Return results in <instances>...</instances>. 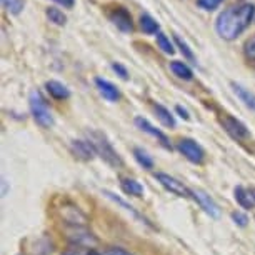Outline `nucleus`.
Instances as JSON below:
<instances>
[{
	"instance_id": "nucleus-14",
	"label": "nucleus",
	"mask_w": 255,
	"mask_h": 255,
	"mask_svg": "<svg viewBox=\"0 0 255 255\" xmlns=\"http://www.w3.org/2000/svg\"><path fill=\"white\" fill-rule=\"evenodd\" d=\"M234 195H235L237 204L242 207V209L250 210V209H254V207H255V190L245 189V187L239 185V187H235Z\"/></svg>"
},
{
	"instance_id": "nucleus-31",
	"label": "nucleus",
	"mask_w": 255,
	"mask_h": 255,
	"mask_svg": "<svg viewBox=\"0 0 255 255\" xmlns=\"http://www.w3.org/2000/svg\"><path fill=\"white\" fill-rule=\"evenodd\" d=\"M175 112H177V114H179V115H180V117H182V119H184V120H190L189 110H187V109H184V107H182V105H177V107H175Z\"/></svg>"
},
{
	"instance_id": "nucleus-29",
	"label": "nucleus",
	"mask_w": 255,
	"mask_h": 255,
	"mask_svg": "<svg viewBox=\"0 0 255 255\" xmlns=\"http://www.w3.org/2000/svg\"><path fill=\"white\" fill-rule=\"evenodd\" d=\"M232 220L239 225V227H247V224H249V217L244 214V212H239V210L232 212Z\"/></svg>"
},
{
	"instance_id": "nucleus-12",
	"label": "nucleus",
	"mask_w": 255,
	"mask_h": 255,
	"mask_svg": "<svg viewBox=\"0 0 255 255\" xmlns=\"http://www.w3.org/2000/svg\"><path fill=\"white\" fill-rule=\"evenodd\" d=\"M94 82H95V87H97L100 95H102L105 100H109V102H119L120 90L117 85H114L110 80L102 79V77H95Z\"/></svg>"
},
{
	"instance_id": "nucleus-23",
	"label": "nucleus",
	"mask_w": 255,
	"mask_h": 255,
	"mask_svg": "<svg viewBox=\"0 0 255 255\" xmlns=\"http://www.w3.org/2000/svg\"><path fill=\"white\" fill-rule=\"evenodd\" d=\"M133 157H135V160L140 163V165L143 168H147V170H150V168H153V160L152 157L148 155V153L143 150V148L140 147H135L133 148Z\"/></svg>"
},
{
	"instance_id": "nucleus-35",
	"label": "nucleus",
	"mask_w": 255,
	"mask_h": 255,
	"mask_svg": "<svg viewBox=\"0 0 255 255\" xmlns=\"http://www.w3.org/2000/svg\"><path fill=\"white\" fill-rule=\"evenodd\" d=\"M242 2H245V0H242Z\"/></svg>"
},
{
	"instance_id": "nucleus-24",
	"label": "nucleus",
	"mask_w": 255,
	"mask_h": 255,
	"mask_svg": "<svg viewBox=\"0 0 255 255\" xmlns=\"http://www.w3.org/2000/svg\"><path fill=\"white\" fill-rule=\"evenodd\" d=\"M2 5L10 15H18L25 8V0H2Z\"/></svg>"
},
{
	"instance_id": "nucleus-1",
	"label": "nucleus",
	"mask_w": 255,
	"mask_h": 255,
	"mask_svg": "<svg viewBox=\"0 0 255 255\" xmlns=\"http://www.w3.org/2000/svg\"><path fill=\"white\" fill-rule=\"evenodd\" d=\"M255 17V5L250 2H240L230 5L215 18V32L220 38L232 42L247 30Z\"/></svg>"
},
{
	"instance_id": "nucleus-11",
	"label": "nucleus",
	"mask_w": 255,
	"mask_h": 255,
	"mask_svg": "<svg viewBox=\"0 0 255 255\" xmlns=\"http://www.w3.org/2000/svg\"><path fill=\"white\" fill-rule=\"evenodd\" d=\"M60 214H62V219L69 225H72V227H85V224H87L85 214H82L74 205H64L60 209Z\"/></svg>"
},
{
	"instance_id": "nucleus-5",
	"label": "nucleus",
	"mask_w": 255,
	"mask_h": 255,
	"mask_svg": "<svg viewBox=\"0 0 255 255\" xmlns=\"http://www.w3.org/2000/svg\"><path fill=\"white\" fill-rule=\"evenodd\" d=\"M155 179H157L158 184H160L165 190L170 192V194H174L177 197H182V199H189V197H192V190L187 185H184V182L177 180L175 177L163 174V172H157Z\"/></svg>"
},
{
	"instance_id": "nucleus-28",
	"label": "nucleus",
	"mask_w": 255,
	"mask_h": 255,
	"mask_svg": "<svg viewBox=\"0 0 255 255\" xmlns=\"http://www.w3.org/2000/svg\"><path fill=\"white\" fill-rule=\"evenodd\" d=\"M110 67H112V70L122 80H128V70H127V67H125V65H122L120 62H112V64H110Z\"/></svg>"
},
{
	"instance_id": "nucleus-2",
	"label": "nucleus",
	"mask_w": 255,
	"mask_h": 255,
	"mask_svg": "<svg viewBox=\"0 0 255 255\" xmlns=\"http://www.w3.org/2000/svg\"><path fill=\"white\" fill-rule=\"evenodd\" d=\"M87 135H89V142L92 143L95 152H97V155L102 158L104 162H107L109 165L114 168H120L124 165L122 157L119 155V152L114 148L112 142L109 140L105 133L99 132V130H89Z\"/></svg>"
},
{
	"instance_id": "nucleus-30",
	"label": "nucleus",
	"mask_w": 255,
	"mask_h": 255,
	"mask_svg": "<svg viewBox=\"0 0 255 255\" xmlns=\"http://www.w3.org/2000/svg\"><path fill=\"white\" fill-rule=\"evenodd\" d=\"M105 255H132V254L127 252V250L122 247H110V249H107Z\"/></svg>"
},
{
	"instance_id": "nucleus-34",
	"label": "nucleus",
	"mask_w": 255,
	"mask_h": 255,
	"mask_svg": "<svg viewBox=\"0 0 255 255\" xmlns=\"http://www.w3.org/2000/svg\"><path fill=\"white\" fill-rule=\"evenodd\" d=\"M87 255H104V254H100V252H97V250H90V252H89Z\"/></svg>"
},
{
	"instance_id": "nucleus-13",
	"label": "nucleus",
	"mask_w": 255,
	"mask_h": 255,
	"mask_svg": "<svg viewBox=\"0 0 255 255\" xmlns=\"http://www.w3.org/2000/svg\"><path fill=\"white\" fill-rule=\"evenodd\" d=\"M69 240L72 244H75L77 247H85V245H95L97 239L94 237L92 232L85 230L84 227H74L69 232Z\"/></svg>"
},
{
	"instance_id": "nucleus-18",
	"label": "nucleus",
	"mask_w": 255,
	"mask_h": 255,
	"mask_svg": "<svg viewBox=\"0 0 255 255\" xmlns=\"http://www.w3.org/2000/svg\"><path fill=\"white\" fill-rule=\"evenodd\" d=\"M120 187L127 195H133V197H142L143 195V187L140 182H137L135 179H130V177H122L120 179Z\"/></svg>"
},
{
	"instance_id": "nucleus-8",
	"label": "nucleus",
	"mask_w": 255,
	"mask_h": 255,
	"mask_svg": "<svg viewBox=\"0 0 255 255\" xmlns=\"http://www.w3.org/2000/svg\"><path fill=\"white\" fill-rule=\"evenodd\" d=\"M133 124H135L137 128H140L142 132H145V133H148V135L155 137L157 140L162 143L163 148H167V150H172V143H170V140H168V137L162 130H158L155 125H152L150 122H148L147 119H143V117L138 115V117H135V120H133Z\"/></svg>"
},
{
	"instance_id": "nucleus-10",
	"label": "nucleus",
	"mask_w": 255,
	"mask_h": 255,
	"mask_svg": "<svg viewBox=\"0 0 255 255\" xmlns=\"http://www.w3.org/2000/svg\"><path fill=\"white\" fill-rule=\"evenodd\" d=\"M70 150L77 158H79V160H84V162L92 160V158L97 155L94 145L89 140H72L70 142Z\"/></svg>"
},
{
	"instance_id": "nucleus-15",
	"label": "nucleus",
	"mask_w": 255,
	"mask_h": 255,
	"mask_svg": "<svg viewBox=\"0 0 255 255\" xmlns=\"http://www.w3.org/2000/svg\"><path fill=\"white\" fill-rule=\"evenodd\" d=\"M230 85H232L234 94L237 95L240 102H242L247 109L254 110V112H255V94H252L250 90H247L245 87H242V85L237 84V82H232Z\"/></svg>"
},
{
	"instance_id": "nucleus-19",
	"label": "nucleus",
	"mask_w": 255,
	"mask_h": 255,
	"mask_svg": "<svg viewBox=\"0 0 255 255\" xmlns=\"http://www.w3.org/2000/svg\"><path fill=\"white\" fill-rule=\"evenodd\" d=\"M153 110H155L157 119L160 120V122L165 125V127L175 128V125H177L175 117H174V114H172L167 107H163L162 104H153Z\"/></svg>"
},
{
	"instance_id": "nucleus-6",
	"label": "nucleus",
	"mask_w": 255,
	"mask_h": 255,
	"mask_svg": "<svg viewBox=\"0 0 255 255\" xmlns=\"http://www.w3.org/2000/svg\"><path fill=\"white\" fill-rule=\"evenodd\" d=\"M177 148H179V152L182 155L192 163H202L205 158L204 148H202L194 138H180L179 143H177Z\"/></svg>"
},
{
	"instance_id": "nucleus-32",
	"label": "nucleus",
	"mask_w": 255,
	"mask_h": 255,
	"mask_svg": "<svg viewBox=\"0 0 255 255\" xmlns=\"http://www.w3.org/2000/svg\"><path fill=\"white\" fill-rule=\"evenodd\" d=\"M55 3H59V5H62L64 8H74L75 5V0H54Z\"/></svg>"
},
{
	"instance_id": "nucleus-3",
	"label": "nucleus",
	"mask_w": 255,
	"mask_h": 255,
	"mask_svg": "<svg viewBox=\"0 0 255 255\" xmlns=\"http://www.w3.org/2000/svg\"><path fill=\"white\" fill-rule=\"evenodd\" d=\"M28 107H30V114L33 120L44 128H50L54 125V117H52V112L47 105L44 95H42L38 90H33L30 92V97H28Z\"/></svg>"
},
{
	"instance_id": "nucleus-17",
	"label": "nucleus",
	"mask_w": 255,
	"mask_h": 255,
	"mask_svg": "<svg viewBox=\"0 0 255 255\" xmlns=\"http://www.w3.org/2000/svg\"><path fill=\"white\" fill-rule=\"evenodd\" d=\"M138 25H140V30L147 35H155V33L160 32V25L150 13H142L140 18H138Z\"/></svg>"
},
{
	"instance_id": "nucleus-33",
	"label": "nucleus",
	"mask_w": 255,
	"mask_h": 255,
	"mask_svg": "<svg viewBox=\"0 0 255 255\" xmlns=\"http://www.w3.org/2000/svg\"><path fill=\"white\" fill-rule=\"evenodd\" d=\"M64 255H80L79 252H75V250H69V252H65Z\"/></svg>"
},
{
	"instance_id": "nucleus-7",
	"label": "nucleus",
	"mask_w": 255,
	"mask_h": 255,
	"mask_svg": "<svg viewBox=\"0 0 255 255\" xmlns=\"http://www.w3.org/2000/svg\"><path fill=\"white\" fill-rule=\"evenodd\" d=\"M222 127L225 128V132H227L230 137L235 138V140H242V138L250 137V132H249V128L245 127V124L240 122L239 119L232 117V115H225L222 119Z\"/></svg>"
},
{
	"instance_id": "nucleus-20",
	"label": "nucleus",
	"mask_w": 255,
	"mask_h": 255,
	"mask_svg": "<svg viewBox=\"0 0 255 255\" xmlns=\"http://www.w3.org/2000/svg\"><path fill=\"white\" fill-rule=\"evenodd\" d=\"M170 70L174 72V75H177L182 80H192V79H194V72H192V69L185 64V62H180V60L170 62Z\"/></svg>"
},
{
	"instance_id": "nucleus-16",
	"label": "nucleus",
	"mask_w": 255,
	"mask_h": 255,
	"mask_svg": "<svg viewBox=\"0 0 255 255\" xmlns=\"http://www.w3.org/2000/svg\"><path fill=\"white\" fill-rule=\"evenodd\" d=\"M45 89L50 94V97H54L55 100H65L70 97V90L59 80H49L45 84Z\"/></svg>"
},
{
	"instance_id": "nucleus-27",
	"label": "nucleus",
	"mask_w": 255,
	"mask_h": 255,
	"mask_svg": "<svg viewBox=\"0 0 255 255\" xmlns=\"http://www.w3.org/2000/svg\"><path fill=\"white\" fill-rule=\"evenodd\" d=\"M224 0H197V7L202 8V10L212 12L215 8H219V5L222 3Z\"/></svg>"
},
{
	"instance_id": "nucleus-4",
	"label": "nucleus",
	"mask_w": 255,
	"mask_h": 255,
	"mask_svg": "<svg viewBox=\"0 0 255 255\" xmlns=\"http://www.w3.org/2000/svg\"><path fill=\"white\" fill-rule=\"evenodd\" d=\"M107 17L109 20L124 33L133 32V20L127 7L120 5V3H114V5L107 7Z\"/></svg>"
},
{
	"instance_id": "nucleus-9",
	"label": "nucleus",
	"mask_w": 255,
	"mask_h": 255,
	"mask_svg": "<svg viewBox=\"0 0 255 255\" xmlns=\"http://www.w3.org/2000/svg\"><path fill=\"white\" fill-rule=\"evenodd\" d=\"M192 197H194V199L197 200V204H199L202 209H204L207 214L210 215V217L217 219L219 215H220L219 205L215 204V200L212 199V197L207 194V192L200 190V189H194V190H192Z\"/></svg>"
},
{
	"instance_id": "nucleus-25",
	"label": "nucleus",
	"mask_w": 255,
	"mask_h": 255,
	"mask_svg": "<svg viewBox=\"0 0 255 255\" xmlns=\"http://www.w3.org/2000/svg\"><path fill=\"white\" fill-rule=\"evenodd\" d=\"M174 42H175V45L180 49L182 55H184V59H187L189 62H192V64H197V62H195V55H194V52H192L190 47L187 45V42H185V40H182V38H180L179 35H174Z\"/></svg>"
},
{
	"instance_id": "nucleus-21",
	"label": "nucleus",
	"mask_w": 255,
	"mask_h": 255,
	"mask_svg": "<svg viewBox=\"0 0 255 255\" xmlns=\"http://www.w3.org/2000/svg\"><path fill=\"white\" fill-rule=\"evenodd\" d=\"M45 15L52 23H55V25H59V27H64L67 23V15L57 7H47L45 8Z\"/></svg>"
},
{
	"instance_id": "nucleus-22",
	"label": "nucleus",
	"mask_w": 255,
	"mask_h": 255,
	"mask_svg": "<svg viewBox=\"0 0 255 255\" xmlns=\"http://www.w3.org/2000/svg\"><path fill=\"white\" fill-rule=\"evenodd\" d=\"M157 47L160 49L163 54H168V55H172V54H175V45L170 42V38H168L165 33L163 32H158L157 33Z\"/></svg>"
},
{
	"instance_id": "nucleus-26",
	"label": "nucleus",
	"mask_w": 255,
	"mask_h": 255,
	"mask_svg": "<svg viewBox=\"0 0 255 255\" xmlns=\"http://www.w3.org/2000/svg\"><path fill=\"white\" fill-rule=\"evenodd\" d=\"M244 55L249 62H254L255 64V35L250 37L244 44Z\"/></svg>"
}]
</instances>
